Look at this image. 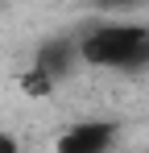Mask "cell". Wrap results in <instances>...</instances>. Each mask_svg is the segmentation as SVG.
<instances>
[{
    "label": "cell",
    "mask_w": 149,
    "mask_h": 153,
    "mask_svg": "<svg viewBox=\"0 0 149 153\" xmlns=\"http://www.w3.org/2000/svg\"><path fill=\"white\" fill-rule=\"evenodd\" d=\"M0 153H21V145H17V137H13L8 128H0Z\"/></svg>",
    "instance_id": "cell-5"
},
{
    "label": "cell",
    "mask_w": 149,
    "mask_h": 153,
    "mask_svg": "<svg viewBox=\"0 0 149 153\" xmlns=\"http://www.w3.org/2000/svg\"><path fill=\"white\" fill-rule=\"evenodd\" d=\"M79 62L87 66H145L149 62V25L137 21H108L79 37Z\"/></svg>",
    "instance_id": "cell-1"
},
{
    "label": "cell",
    "mask_w": 149,
    "mask_h": 153,
    "mask_svg": "<svg viewBox=\"0 0 149 153\" xmlns=\"http://www.w3.org/2000/svg\"><path fill=\"white\" fill-rule=\"evenodd\" d=\"M116 141V124L108 120H79L66 132H58L54 153H108Z\"/></svg>",
    "instance_id": "cell-2"
},
{
    "label": "cell",
    "mask_w": 149,
    "mask_h": 153,
    "mask_svg": "<svg viewBox=\"0 0 149 153\" xmlns=\"http://www.w3.org/2000/svg\"><path fill=\"white\" fill-rule=\"evenodd\" d=\"M74 62H79V42L58 37V42H46V46H42V54H37V62H33V66H37V71H46V75L58 83Z\"/></svg>",
    "instance_id": "cell-3"
},
{
    "label": "cell",
    "mask_w": 149,
    "mask_h": 153,
    "mask_svg": "<svg viewBox=\"0 0 149 153\" xmlns=\"http://www.w3.org/2000/svg\"><path fill=\"white\" fill-rule=\"evenodd\" d=\"M21 91H25V95H33V100H42V95L54 91V79H50L46 71H37V66H29V71L21 75Z\"/></svg>",
    "instance_id": "cell-4"
}]
</instances>
